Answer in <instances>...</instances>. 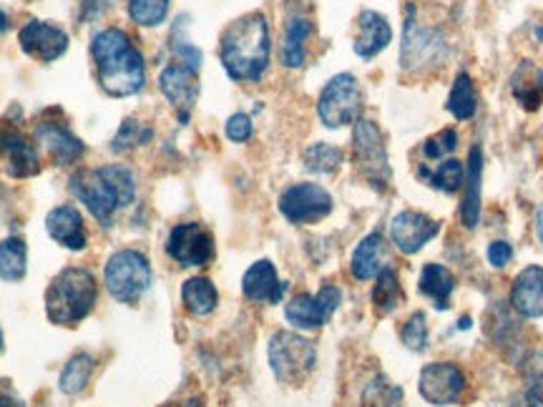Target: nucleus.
Returning a JSON list of instances; mask_svg holds the SVG:
<instances>
[{"label":"nucleus","mask_w":543,"mask_h":407,"mask_svg":"<svg viewBox=\"0 0 543 407\" xmlns=\"http://www.w3.org/2000/svg\"><path fill=\"white\" fill-rule=\"evenodd\" d=\"M511 93L526 111H538L543 104V71L533 61H523L511 76Z\"/></svg>","instance_id":"obj_24"},{"label":"nucleus","mask_w":543,"mask_h":407,"mask_svg":"<svg viewBox=\"0 0 543 407\" xmlns=\"http://www.w3.org/2000/svg\"><path fill=\"white\" fill-rule=\"evenodd\" d=\"M187 16H179L174 31H171V46H174V53L179 56V61L184 66H189L192 71H199L202 66V51L197 46H192V41L187 38Z\"/></svg>","instance_id":"obj_35"},{"label":"nucleus","mask_w":543,"mask_h":407,"mask_svg":"<svg viewBox=\"0 0 543 407\" xmlns=\"http://www.w3.org/2000/svg\"><path fill=\"white\" fill-rule=\"evenodd\" d=\"M6 28H8V18H6V13L0 11V33L6 31Z\"/></svg>","instance_id":"obj_44"},{"label":"nucleus","mask_w":543,"mask_h":407,"mask_svg":"<svg viewBox=\"0 0 543 407\" xmlns=\"http://www.w3.org/2000/svg\"><path fill=\"white\" fill-rule=\"evenodd\" d=\"M445 109L456 116L458 121H468L476 116L478 96L468 73H461V76L456 78V83H453V88H450L448 101H445Z\"/></svg>","instance_id":"obj_30"},{"label":"nucleus","mask_w":543,"mask_h":407,"mask_svg":"<svg viewBox=\"0 0 543 407\" xmlns=\"http://www.w3.org/2000/svg\"><path fill=\"white\" fill-rule=\"evenodd\" d=\"M99 287L94 274L81 267H68L58 274L46 292V315L53 325L71 327L94 310Z\"/></svg>","instance_id":"obj_4"},{"label":"nucleus","mask_w":543,"mask_h":407,"mask_svg":"<svg viewBox=\"0 0 543 407\" xmlns=\"http://www.w3.org/2000/svg\"><path fill=\"white\" fill-rule=\"evenodd\" d=\"M315 362V345L295 332H277L269 342V365L277 380L285 385H300L315 370Z\"/></svg>","instance_id":"obj_5"},{"label":"nucleus","mask_w":543,"mask_h":407,"mask_svg":"<svg viewBox=\"0 0 543 407\" xmlns=\"http://www.w3.org/2000/svg\"><path fill=\"white\" fill-rule=\"evenodd\" d=\"M440 232V224L435 219L425 217L420 212H400L398 217L390 222V237H393L395 247L403 254H415Z\"/></svg>","instance_id":"obj_17"},{"label":"nucleus","mask_w":543,"mask_h":407,"mask_svg":"<svg viewBox=\"0 0 543 407\" xmlns=\"http://www.w3.org/2000/svg\"><path fill=\"white\" fill-rule=\"evenodd\" d=\"M362 109V88L352 73H340L332 78L320 93L317 114L327 129H340L345 124H355Z\"/></svg>","instance_id":"obj_7"},{"label":"nucleus","mask_w":543,"mask_h":407,"mask_svg":"<svg viewBox=\"0 0 543 407\" xmlns=\"http://www.w3.org/2000/svg\"><path fill=\"white\" fill-rule=\"evenodd\" d=\"M0 350H3V332H0Z\"/></svg>","instance_id":"obj_47"},{"label":"nucleus","mask_w":543,"mask_h":407,"mask_svg":"<svg viewBox=\"0 0 543 407\" xmlns=\"http://www.w3.org/2000/svg\"><path fill=\"white\" fill-rule=\"evenodd\" d=\"M481 179H483V151L473 146L466 164V194L461 201V222L466 229H473L481 219Z\"/></svg>","instance_id":"obj_23"},{"label":"nucleus","mask_w":543,"mask_h":407,"mask_svg":"<svg viewBox=\"0 0 543 407\" xmlns=\"http://www.w3.org/2000/svg\"><path fill=\"white\" fill-rule=\"evenodd\" d=\"M0 407H13V402L8 397H0Z\"/></svg>","instance_id":"obj_46"},{"label":"nucleus","mask_w":543,"mask_h":407,"mask_svg":"<svg viewBox=\"0 0 543 407\" xmlns=\"http://www.w3.org/2000/svg\"><path fill=\"white\" fill-rule=\"evenodd\" d=\"M224 71L234 81H259L269 63V28L262 13H249L224 31L222 48Z\"/></svg>","instance_id":"obj_2"},{"label":"nucleus","mask_w":543,"mask_h":407,"mask_svg":"<svg viewBox=\"0 0 543 407\" xmlns=\"http://www.w3.org/2000/svg\"><path fill=\"white\" fill-rule=\"evenodd\" d=\"M420 176L425 179V184H430L433 189L445 191V194H456L458 189L466 181V166L458 159H443L435 169H420Z\"/></svg>","instance_id":"obj_29"},{"label":"nucleus","mask_w":543,"mask_h":407,"mask_svg":"<svg viewBox=\"0 0 543 407\" xmlns=\"http://www.w3.org/2000/svg\"><path fill=\"white\" fill-rule=\"evenodd\" d=\"M453 289H456V279L443 264H425L420 272V292L433 299L438 310H448Z\"/></svg>","instance_id":"obj_26"},{"label":"nucleus","mask_w":543,"mask_h":407,"mask_svg":"<svg viewBox=\"0 0 543 407\" xmlns=\"http://www.w3.org/2000/svg\"><path fill=\"white\" fill-rule=\"evenodd\" d=\"M166 252L181 267H204L214 257V239L202 224H176L166 239Z\"/></svg>","instance_id":"obj_11"},{"label":"nucleus","mask_w":543,"mask_h":407,"mask_svg":"<svg viewBox=\"0 0 543 407\" xmlns=\"http://www.w3.org/2000/svg\"><path fill=\"white\" fill-rule=\"evenodd\" d=\"M403 342L408 350L423 352L428 347V320H425L423 312H415L403 327Z\"/></svg>","instance_id":"obj_38"},{"label":"nucleus","mask_w":543,"mask_h":407,"mask_svg":"<svg viewBox=\"0 0 543 407\" xmlns=\"http://www.w3.org/2000/svg\"><path fill=\"white\" fill-rule=\"evenodd\" d=\"M352 151H355V164L360 174L373 186L383 189L390 181L388 149H385L383 134L378 126L368 119H357L352 131Z\"/></svg>","instance_id":"obj_8"},{"label":"nucleus","mask_w":543,"mask_h":407,"mask_svg":"<svg viewBox=\"0 0 543 407\" xmlns=\"http://www.w3.org/2000/svg\"><path fill=\"white\" fill-rule=\"evenodd\" d=\"M342 161H345L342 149L325 144V141H317L305 151V166L312 174H332V171L340 169Z\"/></svg>","instance_id":"obj_34"},{"label":"nucleus","mask_w":543,"mask_h":407,"mask_svg":"<svg viewBox=\"0 0 543 407\" xmlns=\"http://www.w3.org/2000/svg\"><path fill=\"white\" fill-rule=\"evenodd\" d=\"M463 390H466V377L450 362H433L420 372V395L430 405H453V402L461 400Z\"/></svg>","instance_id":"obj_13"},{"label":"nucleus","mask_w":543,"mask_h":407,"mask_svg":"<svg viewBox=\"0 0 543 407\" xmlns=\"http://www.w3.org/2000/svg\"><path fill=\"white\" fill-rule=\"evenodd\" d=\"M181 299L187 304V310L197 317H207L217 310L219 294L214 284L207 277H194L184 282L181 287Z\"/></svg>","instance_id":"obj_28"},{"label":"nucleus","mask_w":543,"mask_h":407,"mask_svg":"<svg viewBox=\"0 0 543 407\" xmlns=\"http://www.w3.org/2000/svg\"><path fill=\"white\" fill-rule=\"evenodd\" d=\"M71 191L104 227H111L116 209L129 207L134 201L136 179L124 166L106 164L99 169L78 171L71 179Z\"/></svg>","instance_id":"obj_3"},{"label":"nucleus","mask_w":543,"mask_h":407,"mask_svg":"<svg viewBox=\"0 0 543 407\" xmlns=\"http://www.w3.org/2000/svg\"><path fill=\"white\" fill-rule=\"evenodd\" d=\"M91 56L99 68V83L109 96H134L144 88L146 68L141 53L121 28H106L91 43Z\"/></svg>","instance_id":"obj_1"},{"label":"nucleus","mask_w":543,"mask_h":407,"mask_svg":"<svg viewBox=\"0 0 543 407\" xmlns=\"http://www.w3.org/2000/svg\"><path fill=\"white\" fill-rule=\"evenodd\" d=\"M280 212L292 224H315L332 212V196L320 184H295L280 196Z\"/></svg>","instance_id":"obj_10"},{"label":"nucleus","mask_w":543,"mask_h":407,"mask_svg":"<svg viewBox=\"0 0 543 407\" xmlns=\"http://www.w3.org/2000/svg\"><path fill=\"white\" fill-rule=\"evenodd\" d=\"M166 13H169V0H129L131 21L144 28L164 23Z\"/></svg>","instance_id":"obj_36"},{"label":"nucleus","mask_w":543,"mask_h":407,"mask_svg":"<svg viewBox=\"0 0 543 407\" xmlns=\"http://www.w3.org/2000/svg\"><path fill=\"white\" fill-rule=\"evenodd\" d=\"M536 234H538V239L543 242V204L538 207V212H536Z\"/></svg>","instance_id":"obj_43"},{"label":"nucleus","mask_w":543,"mask_h":407,"mask_svg":"<svg viewBox=\"0 0 543 407\" xmlns=\"http://www.w3.org/2000/svg\"><path fill=\"white\" fill-rule=\"evenodd\" d=\"M227 136L237 144L247 141L252 136V119L247 114H234L232 119L227 121Z\"/></svg>","instance_id":"obj_40"},{"label":"nucleus","mask_w":543,"mask_h":407,"mask_svg":"<svg viewBox=\"0 0 543 407\" xmlns=\"http://www.w3.org/2000/svg\"><path fill=\"white\" fill-rule=\"evenodd\" d=\"M91 372H94V357L91 355H76L68 360L66 370L61 372V392H66V395H78V392H83V387L88 385V380H91Z\"/></svg>","instance_id":"obj_33"},{"label":"nucleus","mask_w":543,"mask_h":407,"mask_svg":"<svg viewBox=\"0 0 543 407\" xmlns=\"http://www.w3.org/2000/svg\"><path fill=\"white\" fill-rule=\"evenodd\" d=\"M36 139L41 141L43 149L48 151V156H51L58 166H68L83 156L81 139H76L66 126L56 124V121H43V124H38Z\"/></svg>","instance_id":"obj_19"},{"label":"nucleus","mask_w":543,"mask_h":407,"mask_svg":"<svg viewBox=\"0 0 543 407\" xmlns=\"http://www.w3.org/2000/svg\"><path fill=\"white\" fill-rule=\"evenodd\" d=\"M403 302V289H400V279L395 269L385 267L378 274V284L373 289V304L380 315H390V312Z\"/></svg>","instance_id":"obj_32"},{"label":"nucleus","mask_w":543,"mask_h":407,"mask_svg":"<svg viewBox=\"0 0 543 407\" xmlns=\"http://www.w3.org/2000/svg\"><path fill=\"white\" fill-rule=\"evenodd\" d=\"M159 86L161 93L169 98V104L181 111V121H187L189 109H192L199 96L197 71H192V68L184 66V63H171V66H166L164 71H161Z\"/></svg>","instance_id":"obj_16"},{"label":"nucleus","mask_w":543,"mask_h":407,"mask_svg":"<svg viewBox=\"0 0 543 407\" xmlns=\"http://www.w3.org/2000/svg\"><path fill=\"white\" fill-rule=\"evenodd\" d=\"M543 362V357H541ZM528 400L536 402V405H543V365L533 367V377H531V390H528Z\"/></svg>","instance_id":"obj_42"},{"label":"nucleus","mask_w":543,"mask_h":407,"mask_svg":"<svg viewBox=\"0 0 543 407\" xmlns=\"http://www.w3.org/2000/svg\"><path fill=\"white\" fill-rule=\"evenodd\" d=\"M151 139V131L149 129H141L139 121L129 119L124 121V126H121V131L116 134L114 144H111V149L119 151V154H124V151L134 149V146L139 144H146V141Z\"/></svg>","instance_id":"obj_37"},{"label":"nucleus","mask_w":543,"mask_h":407,"mask_svg":"<svg viewBox=\"0 0 543 407\" xmlns=\"http://www.w3.org/2000/svg\"><path fill=\"white\" fill-rule=\"evenodd\" d=\"M511 304L528 320L543 317V267H526L511 289Z\"/></svg>","instance_id":"obj_20"},{"label":"nucleus","mask_w":543,"mask_h":407,"mask_svg":"<svg viewBox=\"0 0 543 407\" xmlns=\"http://www.w3.org/2000/svg\"><path fill=\"white\" fill-rule=\"evenodd\" d=\"M456 149H458V134L453 129H445L425 141L423 156L425 159H445V154H453Z\"/></svg>","instance_id":"obj_39"},{"label":"nucleus","mask_w":543,"mask_h":407,"mask_svg":"<svg viewBox=\"0 0 543 407\" xmlns=\"http://www.w3.org/2000/svg\"><path fill=\"white\" fill-rule=\"evenodd\" d=\"M393 38V31H390V23L385 21L380 13L365 11L357 18V38H355V53L360 58H375L380 51H385Z\"/></svg>","instance_id":"obj_22"},{"label":"nucleus","mask_w":543,"mask_h":407,"mask_svg":"<svg viewBox=\"0 0 543 407\" xmlns=\"http://www.w3.org/2000/svg\"><path fill=\"white\" fill-rule=\"evenodd\" d=\"M18 41H21V48L28 56L41 63L56 61L68 48L66 33L46 21H28L18 33Z\"/></svg>","instance_id":"obj_15"},{"label":"nucleus","mask_w":543,"mask_h":407,"mask_svg":"<svg viewBox=\"0 0 543 407\" xmlns=\"http://www.w3.org/2000/svg\"><path fill=\"white\" fill-rule=\"evenodd\" d=\"M0 169L13 179H28L41 171L36 146L11 126H0Z\"/></svg>","instance_id":"obj_14"},{"label":"nucleus","mask_w":543,"mask_h":407,"mask_svg":"<svg viewBox=\"0 0 543 407\" xmlns=\"http://www.w3.org/2000/svg\"><path fill=\"white\" fill-rule=\"evenodd\" d=\"M448 53L443 33L435 28H425L415 21V8H408V21L403 28V48H400V63L408 71H423L428 66H440Z\"/></svg>","instance_id":"obj_9"},{"label":"nucleus","mask_w":543,"mask_h":407,"mask_svg":"<svg viewBox=\"0 0 543 407\" xmlns=\"http://www.w3.org/2000/svg\"><path fill=\"white\" fill-rule=\"evenodd\" d=\"M46 232L51 234L53 242L71 249V252H81L88 244L86 224H83L81 212L73 207H56L53 212H48Z\"/></svg>","instance_id":"obj_18"},{"label":"nucleus","mask_w":543,"mask_h":407,"mask_svg":"<svg viewBox=\"0 0 543 407\" xmlns=\"http://www.w3.org/2000/svg\"><path fill=\"white\" fill-rule=\"evenodd\" d=\"M179 407H204V405H202V400H189V402H184V405H179Z\"/></svg>","instance_id":"obj_45"},{"label":"nucleus","mask_w":543,"mask_h":407,"mask_svg":"<svg viewBox=\"0 0 543 407\" xmlns=\"http://www.w3.org/2000/svg\"><path fill=\"white\" fill-rule=\"evenodd\" d=\"M383 269V234L373 232L352 252V274H355V279L365 282V279L378 277Z\"/></svg>","instance_id":"obj_25"},{"label":"nucleus","mask_w":543,"mask_h":407,"mask_svg":"<svg viewBox=\"0 0 543 407\" xmlns=\"http://www.w3.org/2000/svg\"><path fill=\"white\" fill-rule=\"evenodd\" d=\"M242 289L244 294H247V299H252V302L277 304L282 299V294H285L287 284L280 282L275 264L267 262V259H259V262L252 264V267L247 269V274H244Z\"/></svg>","instance_id":"obj_21"},{"label":"nucleus","mask_w":543,"mask_h":407,"mask_svg":"<svg viewBox=\"0 0 543 407\" xmlns=\"http://www.w3.org/2000/svg\"><path fill=\"white\" fill-rule=\"evenodd\" d=\"M104 282L111 297H116L119 302H136L151 284L149 259L134 249H121L106 264Z\"/></svg>","instance_id":"obj_6"},{"label":"nucleus","mask_w":543,"mask_h":407,"mask_svg":"<svg viewBox=\"0 0 543 407\" xmlns=\"http://www.w3.org/2000/svg\"><path fill=\"white\" fill-rule=\"evenodd\" d=\"M513 259V247L508 242H493L491 247H488V262L493 264V267H506L508 262Z\"/></svg>","instance_id":"obj_41"},{"label":"nucleus","mask_w":543,"mask_h":407,"mask_svg":"<svg viewBox=\"0 0 543 407\" xmlns=\"http://www.w3.org/2000/svg\"><path fill=\"white\" fill-rule=\"evenodd\" d=\"M538 36H541V38H543V31H538Z\"/></svg>","instance_id":"obj_48"},{"label":"nucleus","mask_w":543,"mask_h":407,"mask_svg":"<svg viewBox=\"0 0 543 407\" xmlns=\"http://www.w3.org/2000/svg\"><path fill=\"white\" fill-rule=\"evenodd\" d=\"M310 21L302 16H292L285 26V38H282L280 58L287 68H300L305 63L307 38H310Z\"/></svg>","instance_id":"obj_27"},{"label":"nucleus","mask_w":543,"mask_h":407,"mask_svg":"<svg viewBox=\"0 0 543 407\" xmlns=\"http://www.w3.org/2000/svg\"><path fill=\"white\" fill-rule=\"evenodd\" d=\"M337 304H340V289L325 284L315 297L300 294V297L292 299L285 307V317L290 325L300 327V330H317L335 315Z\"/></svg>","instance_id":"obj_12"},{"label":"nucleus","mask_w":543,"mask_h":407,"mask_svg":"<svg viewBox=\"0 0 543 407\" xmlns=\"http://www.w3.org/2000/svg\"><path fill=\"white\" fill-rule=\"evenodd\" d=\"M26 242L18 237H8L0 242V279L21 282L26 277Z\"/></svg>","instance_id":"obj_31"}]
</instances>
